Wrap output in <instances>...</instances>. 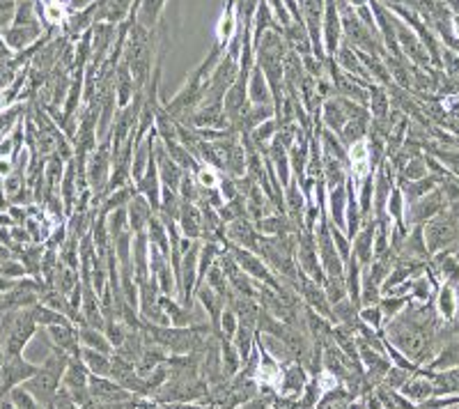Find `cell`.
<instances>
[{
  "label": "cell",
  "instance_id": "1",
  "mask_svg": "<svg viewBox=\"0 0 459 409\" xmlns=\"http://www.w3.org/2000/svg\"><path fill=\"white\" fill-rule=\"evenodd\" d=\"M406 396L413 398V400H425L429 393H432V384L425 382V379H415V382H411L406 386Z\"/></svg>",
  "mask_w": 459,
  "mask_h": 409
},
{
  "label": "cell",
  "instance_id": "8",
  "mask_svg": "<svg viewBox=\"0 0 459 409\" xmlns=\"http://www.w3.org/2000/svg\"><path fill=\"white\" fill-rule=\"evenodd\" d=\"M53 3H57V5H60V0H53Z\"/></svg>",
  "mask_w": 459,
  "mask_h": 409
},
{
  "label": "cell",
  "instance_id": "5",
  "mask_svg": "<svg viewBox=\"0 0 459 409\" xmlns=\"http://www.w3.org/2000/svg\"><path fill=\"white\" fill-rule=\"evenodd\" d=\"M200 182L205 186H214L216 184V177H214V173H209V170H205V173H200Z\"/></svg>",
  "mask_w": 459,
  "mask_h": 409
},
{
  "label": "cell",
  "instance_id": "7",
  "mask_svg": "<svg viewBox=\"0 0 459 409\" xmlns=\"http://www.w3.org/2000/svg\"><path fill=\"white\" fill-rule=\"evenodd\" d=\"M0 409H12V405H0Z\"/></svg>",
  "mask_w": 459,
  "mask_h": 409
},
{
  "label": "cell",
  "instance_id": "6",
  "mask_svg": "<svg viewBox=\"0 0 459 409\" xmlns=\"http://www.w3.org/2000/svg\"><path fill=\"white\" fill-rule=\"evenodd\" d=\"M455 30H457V35H459V19L455 21Z\"/></svg>",
  "mask_w": 459,
  "mask_h": 409
},
{
  "label": "cell",
  "instance_id": "4",
  "mask_svg": "<svg viewBox=\"0 0 459 409\" xmlns=\"http://www.w3.org/2000/svg\"><path fill=\"white\" fill-rule=\"evenodd\" d=\"M83 338L88 340L90 345H95V347H99V349H104V352L109 349V345H106V343H104L102 338H99V336H95V331H85V334H83Z\"/></svg>",
  "mask_w": 459,
  "mask_h": 409
},
{
  "label": "cell",
  "instance_id": "2",
  "mask_svg": "<svg viewBox=\"0 0 459 409\" xmlns=\"http://www.w3.org/2000/svg\"><path fill=\"white\" fill-rule=\"evenodd\" d=\"M51 336H53V340H55L60 347H64V349H74V334H71L69 329H64V327H53V329H51Z\"/></svg>",
  "mask_w": 459,
  "mask_h": 409
},
{
  "label": "cell",
  "instance_id": "3",
  "mask_svg": "<svg viewBox=\"0 0 459 409\" xmlns=\"http://www.w3.org/2000/svg\"><path fill=\"white\" fill-rule=\"evenodd\" d=\"M85 361H88V365L95 372H99V375H106V372L111 370V365H109V361H106L104 356H99V354H95V352H88L85 354Z\"/></svg>",
  "mask_w": 459,
  "mask_h": 409
}]
</instances>
